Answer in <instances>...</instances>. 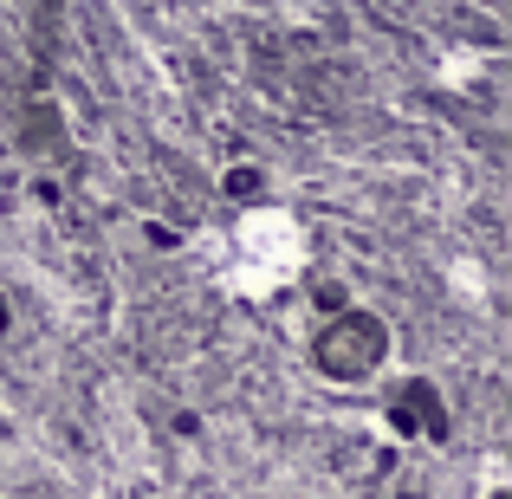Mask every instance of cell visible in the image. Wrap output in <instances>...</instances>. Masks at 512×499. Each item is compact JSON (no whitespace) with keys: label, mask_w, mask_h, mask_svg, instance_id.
Listing matches in <instances>:
<instances>
[{"label":"cell","mask_w":512,"mask_h":499,"mask_svg":"<svg viewBox=\"0 0 512 499\" xmlns=\"http://www.w3.org/2000/svg\"><path fill=\"white\" fill-rule=\"evenodd\" d=\"M305 273V227L286 208H247L227 234L221 286L234 299H279Z\"/></svg>","instance_id":"obj_1"}]
</instances>
